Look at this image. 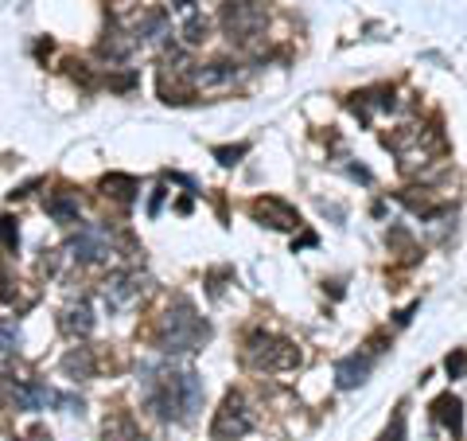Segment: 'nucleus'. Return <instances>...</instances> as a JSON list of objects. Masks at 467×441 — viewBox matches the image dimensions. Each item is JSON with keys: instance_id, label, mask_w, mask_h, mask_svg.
I'll list each match as a JSON object with an SVG mask.
<instances>
[{"instance_id": "f257e3e1", "label": "nucleus", "mask_w": 467, "mask_h": 441, "mask_svg": "<svg viewBox=\"0 0 467 441\" xmlns=\"http://www.w3.org/2000/svg\"><path fill=\"white\" fill-rule=\"evenodd\" d=\"M141 399L144 410L160 422H191L203 406V379L187 367H144Z\"/></svg>"}, {"instance_id": "f03ea898", "label": "nucleus", "mask_w": 467, "mask_h": 441, "mask_svg": "<svg viewBox=\"0 0 467 441\" xmlns=\"http://www.w3.org/2000/svg\"><path fill=\"white\" fill-rule=\"evenodd\" d=\"M210 340V324L195 313V305L187 297H175L172 305L160 313L156 332H152V344L167 356H187V352H199Z\"/></svg>"}, {"instance_id": "7ed1b4c3", "label": "nucleus", "mask_w": 467, "mask_h": 441, "mask_svg": "<svg viewBox=\"0 0 467 441\" xmlns=\"http://www.w3.org/2000/svg\"><path fill=\"white\" fill-rule=\"evenodd\" d=\"M300 348L292 340H281V336H269V332H250L242 348V364L250 371H292L300 367Z\"/></svg>"}, {"instance_id": "20e7f679", "label": "nucleus", "mask_w": 467, "mask_h": 441, "mask_svg": "<svg viewBox=\"0 0 467 441\" xmlns=\"http://www.w3.org/2000/svg\"><path fill=\"white\" fill-rule=\"evenodd\" d=\"M191 75H195V63L187 59V51L184 47H172V51L160 59V75H156L160 98H164L167 106H184L187 98L195 94Z\"/></svg>"}, {"instance_id": "39448f33", "label": "nucleus", "mask_w": 467, "mask_h": 441, "mask_svg": "<svg viewBox=\"0 0 467 441\" xmlns=\"http://www.w3.org/2000/svg\"><path fill=\"white\" fill-rule=\"evenodd\" d=\"M218 24H222V32L234 43H250L265 27V8L257 0H226L222 12H218Z\"/></svg>"}, {"instance_id": "423d86ee", "label": "nucleus", "mask_w": 467, "mask_h": 441, "mask_svg": "<svg viewBox=\"0 0 467 441\" xmlns=\"http://www.w3.org/2000/svg\"><path fill=\"white\" fill-rule=\"evenodd\" d=\"M253 430V414L245 406V399L238 390H226L222 406L215 410V422H210V437L215 441H238Z\"/></svg>"}, {"instance_id": "0eeeda50", "label": "nucleus", "mask_w": 467, "mask_h": 441, "mask_svg": "<svg viewBox=\"0 0 467 441\" xmlns=\"http://www.w3.org/2000/svg\"><path fill=\"white\" fill-rule=\"evenodd\" d=\"M67 254L82 266H94V262H105L113 254V238H109L105 227H78L75 235L67 238Z\"/></svg>"}, {"instance_id": "6e6552de", "label": "nucleus", "mask_w": 467, "mask_h": 441, "mask_svg": "<svg viewBox=\"0 0 467 441\" xmlns=\"http://www.w3.org/2000/svg\"><path fill=\"white\" fill-rule=\"evenodd\" d=\"M105 12L113 20V27H121L129 35H148L152 24L160 20V12L148 8L144 0H105Z\"/></svg>"}, {"instance_id": "1a4fd4ad", "label": "nucleus", "mask_w": 467, "mask_h": 441, "mask_svg": "<svg viewBox=\"0 0 467 441\" xmlns=\"http://www.w3.org/2000/svg\"><path fill=\"white\" fill-rule=\"evenodd\" d=\"M250 215L261 223V227L273 230H300V211L292 204H284L281 195H257L250 204Z\"/></svg>"}, {"instance_id": "9d476101", "label": "nucleus", "mask_w": 467, "mask_h": 441, "mask_svg": "<svg viewBox=\"0 0 467 441\" xmlns=\"http://www.w3.org/2000/svg\"><path fill=\"white\" fill-rule=\"evenodd\" d=\"M144 293H148V278H141V273H133V270L109 273L105 289H101V297H105L109 309H125V305H133L136 297H144Z\"/></svg>"}, {"instance_id": "9b49d317", "label": "nucleus", "mask_w": 467, "mask_h": 441, "mask_svg": "<svg viewBox=\"0 0 467 441\" xmlns=\"http://www.w3.org/2000/svg\"><path fill=\"white\" fill-rule=\"evenodd\" d=\"M238 78H242V70L234 67V63L215 59V63H203V67H195L191 86H195V90H230Z\"/></svg>"}, {"instance_id": "f8f14e48", "label": "nucleus", "mask_w": 467, "mask_h": 441, "mask_svg": "<svg viewBox=\"0 0 467 441\" xmlns=\"http://www.w3.org/2000/svg\"><path fill=\"white\" fill-rule=\"evenodd\" d=\"M12 402L27 414H35V410L58 406V390H51L47 383H20V387H12Z\"/></svg>"}, {"instance_id": "ddd939ff", "label": "nucleus", "mask_w": 467, "mask_h": 441, "mask_svg": "<svg viewBox=\"0 0 467 441\" xmlns=\"http://www.w3.org/2000/svg\"><path fill=\"white\" fill-rule=\"evenodd\" d=\"M370 367H374V359L366 356V352H354V356H343L339 364H335V383H339L343 390H354L362 387V383L370 379Z\"/></svg>"}, {"instance_id": "4468645a", "label": "nucleus", "mask_w": 467, "mask_h": 441, "mask_svg": "<svg viewBox=\"0 0 467 441\" xmlns=\"http://www.w3.org/2000/svg\"><path fill=\"white\" fill-rule=\"evenodd\" d=\"M58 332L70 340H86L94 332V313L86 301H78V305H67L63 309V316H58Z\"/></svg>"}, {"instance_id": "2eb2a0df", "label": "nucleus", "mask_w": 467, "mask_h": 441, "mask_svg": "<svg viewBox=\"0 0 467 441\" xmlns=\"http://www.w3.org/2000/svg\"><path fill=\"white\" fill-rule=\"evenodd\" d=\"M133 51H136V39H133V35H129V32H121V27H113V32H105V39L98 43V55H101V59L109 63V70H113L117 63H125V59H129V55H133Z\"/></svg>"}, {"instance_id": "dca6fc26", "label": "nucleus", "mask_w": 467, "mask_h": 441, "mask_svg": "<svg viewBox=\"0 0 467 441\" xmlns=\"http://www.w3.org/2000/svg\"><path fill=\"white\" fill-rule=\"evenodd\" d=\"M47 215L55 223H78V215H82V204H78V192H70V187H58V192L47 195Z\"/></svg>"}, {"instance_id": "f3484780", "label": "nucleus", "mask_w": 467, "mask_h": 441, "mask_svg": "<svg viewBox=\"0 0 467 441\" xmlns=\"http://www.w3.org/2000/svg\"><path fill=\"white\" fill-rule=\"evenodd\" d=\"M433 418L452 433V437H459V433H463V402H459L452 390H448V395H440V399L433 402Z\"/></svg>"}, {"instance_id": "a211bd4d", "label": "nucleus", "mask_w": 467, "mask_h": 441, "mask_svg": "<svg viewBox=\"0 0 467 441\" xmlns=\"http://www.w3.org/2000/svg\"><path fill=\"white\" fill-rule=\"evenodd\" d=\"M101 192H105V199H117V204H133L136 192H141V180L129 176V172H109V176H101Z\"/></svg>"}, {"instance_id": "6ab92c4d", "label": "nucleus", "mask_w": 467, "mask_h": 441, "mask_svg": "<svg viewBox=\"0 0 467 441\" xmlns=\"http://www.w3.org/2000/svg\"><path fill=\"white\" fill-rule=\"evenodd\" d=\"M94 352L90 348H70L67 356H63V375L67 379H78V383H86V379H94Z\"/></svg>"}, {"instance_id": "aec40b11", "label": "nucleus", "mask_w": 467, "mask_h": 441, "mask_svg": "<svg viewBox=\"0 0 467 441\" xmlns=\"http://www.w3.org/2000/svg\"><path fill=\"white\" fill-rule=\"evenodd\" d=\"M20 356V328L12 321H0V375L8 371Z\"/></svg>"}, {"instance_id": "412c9836", "label": "nucleus", "mask_w": 467, "mask_h": 441, "mask_svg": "<svg viewBox=\"0 0 467 441\" xmlns=\"http://www.w3.org/2000/svg\"><path fill=\"white\" fill-rule=\"evenodd\" d=\"M105 441H144V433L136 430V422L129 414L105 418Z\"/></svg>"}, {"instance_id": "4be33fe9", "label": "nucleus", "mask_w": 467, "mask_h": 441, "mask_svg": "<svg viewBox=\"0 0 467 441\" xmlns=\"http://www.w3.org/2000/svg\"><path fill=\"white\" fill-rule=\"evenodd\" d=\"M207 35H210V20L207 16H187V24H184V43L187 47H199V43H207Z\"/></svg>"}, {"instance_id": "5701e85b", "label": "nucleus", "mask_w": 467, "mask_h": 441, "mask_svg": "<svg viewBox=\"0 0 467 441\" xmlns=\"http://www.w3.org/2000/svg\"><path fill=\"white\" fill-rule=\"evenodd\" d=\"M16 250H20V227L12 215H4V219H0V254L12 258Z\"/></svg>"}, {"instance_id": "b1692460", "label": "nucleus", "mask_w": 467, "mask_h": 441, "mask_svg": "<svg viewBox=\"0 0 467 441\" xmlns=\"http://www.w3.org/2000/svg\"><path fill=\"white\" fill-rule=\"evenodd\" d=\"M210 153H215V161H218V164L234 168V164H238L245 153H250V144H245V141H242V144H218V149H210Z\"/></svg>"}, {"instance_id": "393cba45", "label": "nucleus", "mask_w": 467, "mask_h": 441, "mask_svg": "<svg viewBox=\"0 0 467 441\" xmlns=\"http://www.w3.org/2000/svg\"><path fill=\"white\" fill-rule=\"evenodd\" d=\"M378 441H405V406L393 410V422L385 426V433Z\"/></svg>"}, {"instance_id": "a878e982", "label": "nucleus", "mask_w": 467, "mask_h": 441, "mask_svg": "<svg viewBox=\"0 0 467 441\" xmlns=\"http://www.w3.org/2000/svg\"><path fill=\"white\" fill-rule=\"evenodd\" d=\"M444 371H448V379H463L467 375V352H452L448 359H444Z\"/></svg>"}, {"instance_id": "bb28decb", "label": "nucleus", "mask_w": 467, "mask_h": 441, "mask_svg": "<svg viewBox=\"0 0 467 441\" xmlns=\"http://www.w3.org/2000/svg\"><path fill=\"white\" fill-rule=\"evenodd\" d=\"M105 86H109V90H133V86H136V75H109Z\"/></svg>"}, {"instance_id": "cd10ccee", "label": "nucleus", "mask_w": 467, "mask_h": 441, "mask_svg": "<svg viewBox=\"0 0 467 441\" xmlns=\"http://www.w3.org/2000/svg\"><path fill=\"white\" fill-rule=\"evenodd\" d=\"M67 75L75 78V82H82V86H90V82H94V78H90V70H86V63H75V59L67 63Z\"/></svg>"}, {"instance_id": "c85d7f7f", "label": "nucleus", "mask_w": 467, "mask_h": 441, "mask_svg": "<svg viewBox=\"0 0 467 441\" xmlns=\"http://www.w3.org/2000/svg\"><path fill=\"white\" fill-rule=\"evenodd\" d=\"M39 270H43V273H55V270H58V250H43Z\"/></svg>"}, {"instance_id": "c756f323", "label": "nucleus", "mask_w": 467, "mask_h": 441, "mask_svg": "<svg viewBox=\"0 0 467 441\" xmlns=\"http://www.w3.org/2000/svg\"><path fill=\"white\" fill-rule=\"evenodd\" d=\"M160 204H164V187H152V195H148V219H156V215H160Z\"/></svg>"}, {"instance_id": "7c9ffc66", "label": "nucleus", "mask_w": 467, "mask_h": 441, "mask_svg": "<svg viewBox=\"0 0 467 441\" xmlns=\"http://www.w3.org/2000/svg\"><path fill=\"white\" fill-rule=\"evenodd\" d=\"M0 301H16V289H12L8 278H0Z\"/></svg>"}, {"instance_id": "2f4dec72", "label": "nucleus", "mask_w": 467, "mask_h": 441, "mask_svg": "<svg viewBox=\"0 0 467 441\" xmlns=\"http://www.w3.org/2000/svg\"><path fill=\"white\" fill-rule=\"evenodd\" d=\"M175 12H184V16H195V0H172Z\"/></svg>"}, {"instance_id": "473e14b6", "label": "nucleus", "mask_w": 467, "mask_h": 441, "mask_svg": "<svg viewBox=\"0 0 467 441\" xmlns=\"http://www.w3.org/2000/svg\"><path fill=\"white\" fill-rule=\"evenodd\" d=\"M304 247H316V235H312V230H308V235H300L296 242H292V250H304Z\"/></svg>"}, {"instance_id": "72a5a7b5", "label": "nucleus", "mask_w": 467, "mask_h": 441, "mask_svg": "<svg viewBox=\"0 0 467 441\" xmlns=\"http://www.w3.org/2000/svg\"><path fill=\"white\" fill-rule=\"evenodd\" d=\"M175 211H179V215H187V211H191V195H184V199L175 204Z\"/></svg>"}, {"instance_id": "f704fd0d", "label": "nucleus", "mask_w": 467, "mask_h": 441, "mask_svg": "<svg viewBox=\"0 0 467 441\" xmlns=\"http://www.w3.org/2000/svg\"><path fill=\"white\" fill-rule=\"evenodd\" d=\"M16 441H24V437H16Z\"/></svg>"}]
</instances>
